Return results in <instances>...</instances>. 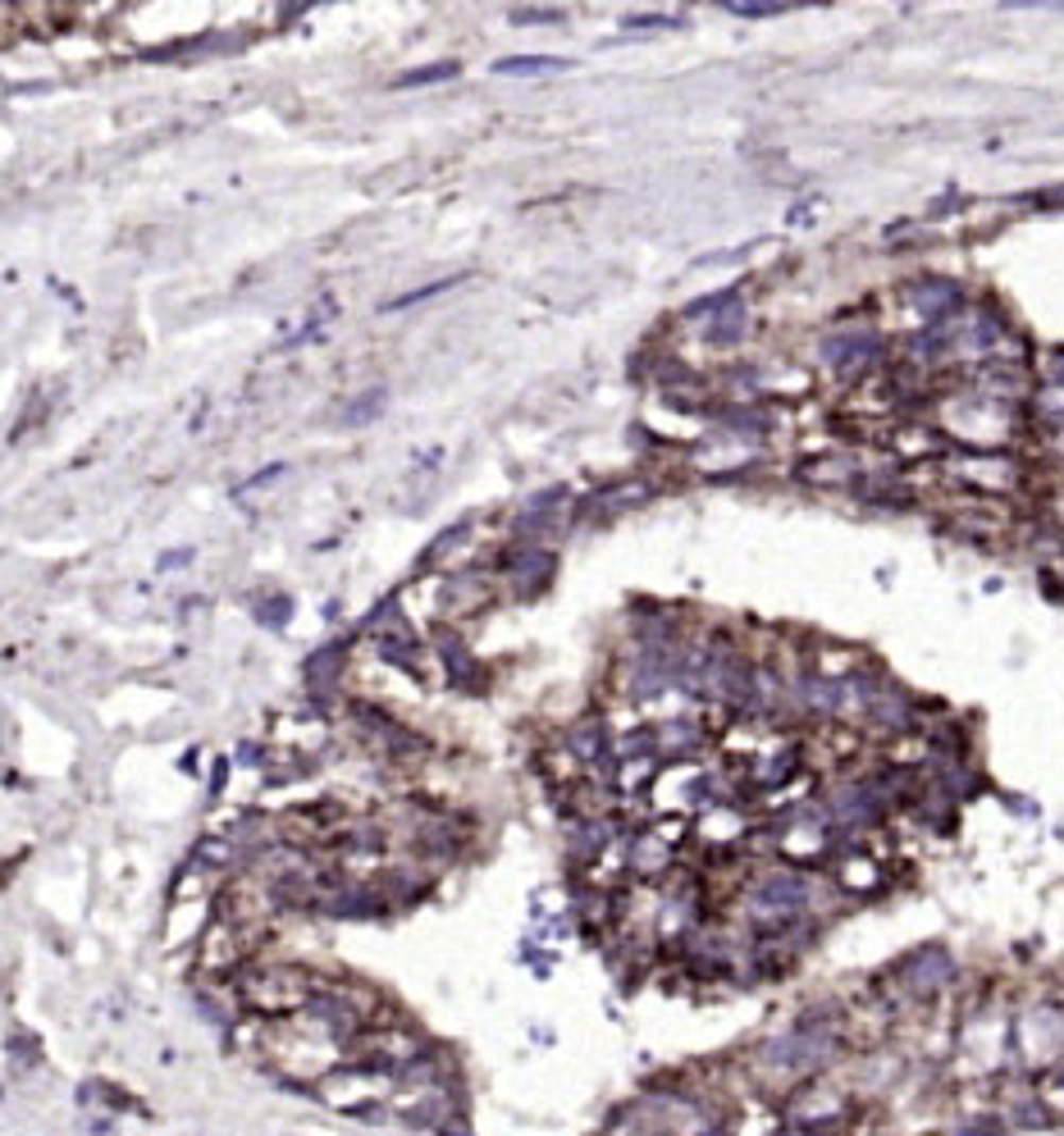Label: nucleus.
<instances>
[{
    "instance_id": "nucleus-1",
    "label": "nucleus",
    "mask_w": 1064,
    "mask_h": 1136,
    "mask_svg": "<svg viewBox=\"0 0 1064 1136\" xmlns=\"http://www.w3.org/2000/svg\"><path fill=\"white\" fill-rule=\"evenodd\" d=\"M238 1000L252 1018H293L297 1009L311 1004L321 986V968H307L297 959H261L256 954L247 968L234 977Z\"/></svg>"
},
{
    "instance_id": "nucleus-2",
    "label": "nucleus",
    "mask_w": 1064,
    "mask_h": 1136,
    "mask_svg": "<svg viewBox=\"0 0 1064 1136\" xmlns=\"http://www.w3.org/2000/svg\"><path fill=\"white\" fill-rule=\"evenodd\" d=\"M343 717L353 721L357 744L366 748L375 762H384V767H421L425 758H430V740L416 735L412 726H402L389 708H379V703H371V699H347Z\"/></svg>"
},
{
    "instance_id": "nucleus-3",
    "label": "nucleus",
    "mask_w": 1064,
    "mask_h": 1136,
    "mask_svg": "<svg viewBox=\"0 0 1064 1136\" xmlns=\"http://www.w3.org/2000/svg\"><path fill=\"white\" fill-rule=\"evenodd\" d=\"M955 977H960V963H955V954L941 945L914 949V954H905L891 968L895 995H905V1000H937V995H946L955 986Z\"/></svg>"
},
{
    "instance_id": "nucleus-4",
    "label": "nucleus",
    "mask_w": 1064,
    "mask_h": 1136,
    "mask_svg": "<svg viewBox=\"0 0 1064 1136\" xmlns=\"http://www.w3.org/2000/svg\"><path fill=\"white\" fill-rule=\"evenodd\" d=\"M823 361L831 365L841 379L863 383L877 379L881 361H887V343L873 329H850V333H827L823 338Z\"/></svg>"
},
{
    "instance_id": "nucleus-5",
    "label": "nucleus",
    "mask_w": 1064,
    "mask_h": 1136,
    "mask_svg": "<svg viewBox=\"0 0 1064 1136\" xmlns=\"http://www.w3.org/2000/svg\"><path fill=\"white\" fill-rule=\"evenodd\" d=\"M553 571H557V552L544 548V544H521L503 557V585L521 598H535V593L549 589Z\"/></svg>"
},
{
    "instance_id": "nucleus-6",
    "label": "nucleus",
    "mask_w": 1064,
    "mask_h": 1136,
    "mask_svg": "<svg viewBox=\"0 0 1064 1136\" xmlns=\"http://www.w3.org/2000/svg\"><path fill=\"white\" fill-rule=\"evenodd\" d=\"M498 598V580L484 571H458L444 580V621H466Z\"/></svg>"
},
{
    "instance_id": "nucleus-7",
    "label": "nucleus",
    "mask_w": 1064,
    "mask_h": 1136,
    "mask_svg": "<svg viewBox=\"0 0 1064 1136\" xmlns=\"http://www.w3.org/2000/svg\"><path fill=\"white\" fill-rule=\"evenodd\" d=\"M905 302L923 315V325H946L964 311V288L950 279H919L905 288Z\"/></svg>"
},
{
    "instance_id": "nucleus-8",
    "label": "nucleus",
    "mask_w": 1064,
    "mask_h": 1136,
    "mask_svg": "<svg viewBox=\"0 0 1064 1136\" xmlns=\"http://www.w3.org/2000/svg\"><path fill=\"white\" fill-rule=\"evenodd\" d=\"M653 494L649 484H607V488H599V494H589L581 506H576V516H589V520H603V516H617V512H627V506H635V502H645Z\"/></svg>"
},
{
    "instance_id": "nucleus-9",
    "label": "nucleus",
    "mask_w": 1064,
    "mask_h": 1136,
    "mask_svg": "<svg viewBox=\"0 0 1064 1136\" xmlns=\"http://www.w3.org/2000/svg\"><path fill=\"white\" fill-rule=\"evenodd\" d=\"M800 480L804 484H818V488H841V484L863 480V470L855 466V457H850V452H831V457H813V462H804L800 466Z\"/></svg>"
},
{
    "instance_id": "nucleus-10",
    "label": "nucleus",
    "mask_w": 1064,
    "mask_h": 1136,
    "mask_svg": "<svg viewBox=\"0 0 1064 1136\" xmlns=\"http://www.w3.org/2000/svg\"><path fill=\"white\" fill-rule=\"evenodd\" d=\"M736 338H744V302H740V293L726 297V306L713 315V325H708V343L726 347V343H736Z\"/></svg>"
},
{
    "instance_id": "nucleus-11",
    "label": "nucleus",
    "mask_w": 1064,
    "mask_h": 1136,
    "mask_svg": "<svg viewBox=\"0 0 1064 1136\" xmlns=\"http://www.w3.org/2000/svg\"><path fill=\"white\" fill-rule=\"evenodd\" d=\"M557 69H571V59H557V55H508L498 59L494 73H557Z\"/></svg>"
},
{
    "instance_id": "nucleus-12",
    "label": "nucleus",
    "mask_w": 1064,
    "mask_h": 1136,
    "mask_svg": "<svg viewBox=\"0 0 1064 1136\" xmlns=\"http://www.w3.org/2000/svg\"><path fill=\"white\" fill-rule=\"evenodd\" d=\"M458 73V59H439V65H425V69H412L402 73L398 87H425V83H439V79H452Z\"/></svg>"
},
{
    "instance_id": "nucleus-13",
    "label": "nucleus",
    "mask_w": 1064,
    "mask_h": 1136,
    "mask_svg": "<svg viewBox=\"0 0 1064 1136\" xmlns=\"http://www.w3.org/2000/svg\"><path fill=\"white\" fill-rule=\"evenodd\" d=\"M786 5H772V0H744V5H732V14L740 19H772V14H782Z\"/></svg>"
},
{
    "instance_id": "nucleus-14",
    "label": "nucleus",
    "mask_w": 1064,
    "mask_h": 1136,
    "mask_svg": "<svg viewBox=\"0 0 1064 1136\" xmlns=\"http://www.w3.org/2000/svg\"><path fill=\"white\" fill-rule=\"evenodd\" d=\"M627 28H676V19H667V14H631Z\"/></svg>"
},
{
    "instance_id": "nucleus-15",
    "label": "nucleus",
    "mask_w": 1064,
    "mask_h": 1136,
    "mask_svg": "<svg viewBox=\"0 0 1064 1136\" xmlns=\"http://www.w3.org/2000/svg\"><path fill=\"white\" fill-rule=\"evenodd\" d=\"M562 14L557 10H549V14H512V23H557Z\"/></svg>"
},
{
    "instance_id": "nucleus-16",
    "label": "nucleus",
    "mask_w": 1064,
    "mask_h": 1136,
    "mask_svg": "<svg viewBox=\"0 0 1064 1136\" xmlns=\"http://www.w3.org/2000/svg\"><path fill=\"white\" fill-rule=\"evenodd\" d=\"M694 1136H732V1128H726V1123H704Z\"/></svg>"
},
{
    "instance_id": "nucleus-17",
    "label": "nucleus",
    "mask_w": 1064,
    "mask_h": 1136,
    "mask_svg": "<svg viewBox=\"0 0 1064 1136\" xmlns=\"http://www.w3.org/2000/svg\"><path fill=\"white\" fill-rule=\"evenodd\" d=\"M1042 206H1064V192H1051V196H1042Z\"/></svg>"
},
{
    "instance_id": "nucleus-18",
    "label": "nucleus",
    "mask_w": 1064,
    "mask_h": 1136,
    "mask_svg": "<svg viewBox=\"0 0 1064 1136\" xmlns=\"http://www.w3.org/2000/svg\"><path fill=\"white\" fill-rule=\"evenodd\" d=\"M1051 1082H1056V1086H1064V1064H1056V1068H1051Z\"/></svg>"
}]
</instances>
